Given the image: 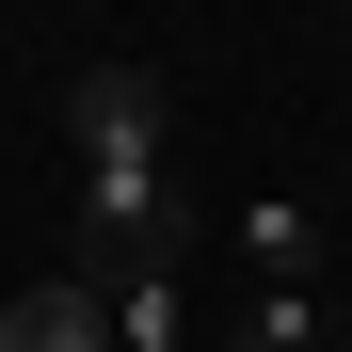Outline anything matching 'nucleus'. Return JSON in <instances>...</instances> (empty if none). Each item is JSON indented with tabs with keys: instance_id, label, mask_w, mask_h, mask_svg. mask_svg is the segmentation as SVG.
Returning a JSON list of instances; mask_svg holds the SVG:
<instances>
[{
	"instance_id": "1",
	"label": "nucleus",
	"mask_w": 352,
	"mask_h": 352,
	"mask_svg": "<svg viewBox=\"0 0 352 352\" xmlns=\"http://www.w3.org/2000/svg\"><path fill=\"white\" fill-rule=\"evenodd\" d=\"M65 129H80V224H96V256L80 272H129V256H176V224H192V192H176V96L160 65H80L65 80Z\"/></svg>"
},
{
	"instance_id": "3",
	"label": "nucleus",
	"mask_w": 352,
	"mask_h": 352,
	"mask_svg": "<svg viewBox=\"0 0 352 352\" xmlns=\"http://www.w3.org/2000/svg\"><path fill=\"white\" fill-rule=\"evenodd\" d=\"M0 352H112V305H96V272H48L0 305Z\"/></svg>"
},
{
	"instance_id": "2",
	"label": "nucleus",
	"mask_w": 352,
	"mask_h": 352,
	"mask_svg": "<svg viewBox=\"0 0 352 352\" xmlns=\"http://www.w3.org/2000/svg\"><path fill=\"white\" fill-rule=\"evenodd\" d=\"M96 305H112V352H192V272H176V256L96 272Z\"/></svg>"
},
{
	"instance_id": "5",
	"label": "nucleus",
	"mask_w": 352,
	"mask_h": 352,
	"mask_svg": "<svg viewBox=\"0 0 352 352\" xmlns=\"http://www.w3.org/2000/svg\"><path fill=\"white\" fill-rule=\"evenodd\" d=\"M241 256H256V272H320V208L256 192V208H241Z\"/></svg>"
},
{
	"instance_id": "4",
	"label": "nucleus",
	"mask_w": 352,
	"mask_h": 352,
	"mask_svg": "<svg viewBox=\"0 0 352 352\" xmlns=\"http://www.w3.org/2000/svg\"><path fill=\"white\" fill-rule=\"evenodd\" d=\"M352 305H336V288L320 272H256V305H241V352H320Z\"/></svg>"
},
{
	"instance_id": "6",
	"label": "nucleus",
	"mask_w": 352,
	"mask_h": 352,
	"mask_svg": "<svg viewBox=\"0 0 352 352\" xmlns=\"http://www.w3.org/2000/svg\"><path fill=\"white\" fill-rule=\"evenodd\" d=\"M320 352H352V320H336V336H320Z\"/></svg>"
}]
</instances>
